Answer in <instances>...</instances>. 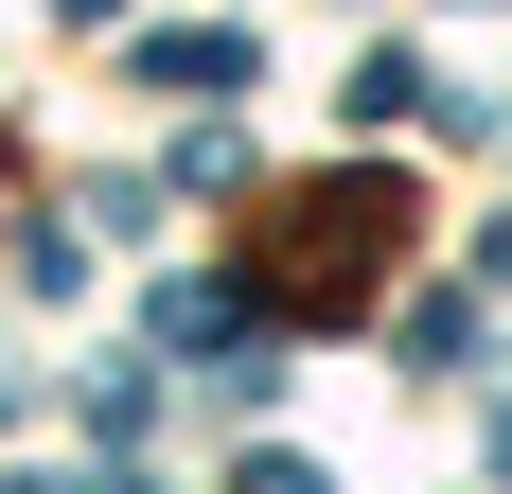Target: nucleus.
Listing matches in <instances>:
<instances>
[{
    "label": "nucleus",
    "mask_w": 512,
    "mask_h": 494,
    "mask_svg": "<svg viewBox=\"0 0 512 494\" xmlns=\"http://www.w3.org/2000/svg\"><path fill=\"white\" fill-rule=\"evenodd\" d=\"M495 459H512V406H495Z\"/></svg>",
    "instance_id": "obj_4"
},
{
    "label": "nucleus",
    "mask_w": 512,
    "mask_h": 494,
    "mask_svg": "<svg viewBox=\"0 0 512 494\" xmlns=\"http://www.w3.org/2000/svg\"><path fill=\"white\" fill-rule=\"evenodd\" d=\"M53 18H124V0H53Z\"/></svg>",
    "instance_id": "obj_3"
},
{
    "label": "nucleus",
    "mask_w": 512,
    "mask_h": 494,
    "mask_svg": "<svg viewBox=\"0 0 512 494\" xmlns=\"http://www.w3.org/2000/svg\"><path fill=\"white\" fill-rule=\"evenodd\" d=\"M248 71H265V53L230 36V18H212V36H142V89H177V106H230Z\"/></svg>",
    "instance_id": "obj_1"
},
{
    "label": "nucleus",
    "mask_w": 512,
    "mask_h": 494,
    "mask_svg": "<svg viewBox=\"0 0 512 494\" xmlns=\"http://www.w3.org/2000/svg\"><path fill=\"white\" fill-rule=\"evenodd\" d=\"M230 494H336V477H318V459H283V442H265V459H248V477H230Z\"/></svg>",
    "instance_id": "obj_2"
}]
</instances>
